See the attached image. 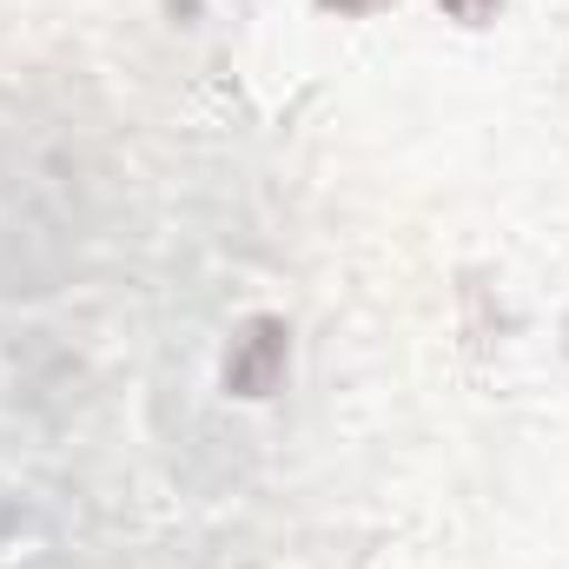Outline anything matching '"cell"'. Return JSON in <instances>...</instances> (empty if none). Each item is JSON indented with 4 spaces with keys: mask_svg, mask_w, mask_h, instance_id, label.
<instances>
[{
    "mask_svg": "<svg viewBox=\"0 0 569 569\" xmlns=\"http://www.w3.org/2000/svg\"><path fill=\"white\" fill-rule=\"evenodd\" d=\"M437 7H443V13H450V20H463V27H490V20H497V7H503V0H437Z\"/></svg>",
    "mask_w": 569,
    "mask_h": 569,
    "instance_id": "7a4b0ae2",
    "label": "cell"
},
{
    "mask_svg": "<svg viewBox=\"0 0 569 569\" xmlns=\"http://www.w3.org/2000/svg\"><path fill=\"white\" fill-rule=\"evenodd\" d=\"M284 365H291V331H284V318L259 311L239 325V338L226 351V391L232 398H272L284 385Z\"/></svg>",
    "mask_w": 569,
    "mask_h": 569,
    "instance_id": "6da1fadb",
    "label": "cell"
},
{
    "mask_svg": "<svg viewBox=\"0 0 569 569\" xmlns=\"http://www.w3.org/2000/svg\"><path fill=\"white\" fill-rule=\"evenodd\" d=\"M325 13H345V20H365V13H385L391 0H318Z\"/></svg>",
    "mask_w": 569,
    "mask_h": 569,
    "instance_id": "3957f363",
    "label": "cell"
}]
</instances>
